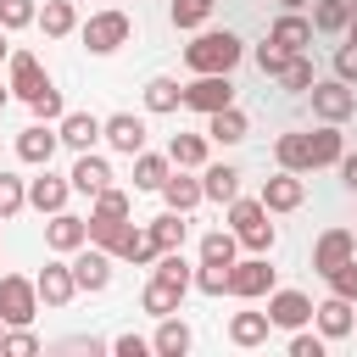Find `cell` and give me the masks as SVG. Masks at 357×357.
I'll list each match as a JSON object with an SVG mask.
<instances>
[{
    "mask_svg": "<svg viewBox=\"0 0 357 357\" xmlns=\"http://www.w3.org/2000/svg\"><path fill=\"white\" fill-rule=\"evenodd\" d=\"M335 78L340 84H357V45H340L335 50Z\"/></svg>",
    "mask_w": 357,
    "mask_h": 357,
    "instance_id": "obj_50",
    "label": "cell"
},
{
    "mask_svg": "<svg viewBox=\"0 0 357 357\" xmlns=\"http://www.w3.org/2000/svg\"><path fill=\"white\" fill-rule=\"evenodd\" d=\"M212 6H218V0H173L167 17H173V28H201V22L212 17Z\"/></svg>",
    "mask_w": 357,
    "mask_h": 357,
    "instance_id": "obj_40",
    "label": "cell"
},
{
    "mask_svg": "<svg viewBox=\"0 0 357 357\" xmlns=\"http://www.w3.org/2000/svg\"><path fill=\"white\" fill-rule=\"evenodd\" d=\"M28 106H33V117H39V123H61V112H67V106H61V89H56V84H50L45 95H33Z\"/></svg>",
    "mask_w": 357,
    "mask_h": 357,
    "instance_id": "obj_43",
    "label": "cell"
},
{
    "mask_svg": "<svg viewBox=\"0 0 357 357\" xmlns=\"http://www.w3.org/2000/svg\"><path fill=\"white\" fill-rule=\"evenodd\" d=\"M112 351H117V357H145V351H151V340H139V335H117V340H112Z\"/></svg>",
    "mask_w": 357,
    "mask_h": 357,
    "instance_id": "obj_51",
    "label": "cell"
},
{
    "mask_svg": "<svg viewBox=\"0 0 357 357\" xmlns=\"http://www.w3.org/2000/svg\"><path fill=\"white\" fill-rule=\"evenodd\" d=\"M184 106V84L178 78H151L145 84V112H178Z\"/></svg>",
    "mask_w": 357,
    "mask_h": 357,
    "instance_id": "obj_33",
    "label": "cell"
},
{
    "mask_svg": "<svg viewBox=\"0 0 357 357\" xmlns=\"http://www.w3.org/2000/svg\"><path fill=\"white\" fill-rule=\"evenodd\" d=\"M240 56H245V45H240L229 28H206V33H195V39L184 45V67H190V73H234Z\"/></svg>",
    "mask_w": 357,
    "mask_h": 357,
    "instance_id": "obj_1",
    "label": "cell"
},
{
    "mask_svg": "<svg viewBox=\"0 0 357 357\" xmlns=\"http://www.w3.org/2000/svg\"><path fill=\"white\" fill-rule=\"evenodd\" d=\"M251 134V123H245V112L229 100V106H218V112H206V139H218V145H240Z\"/></svg>",
    "mask_w": 357,
    "mask_h": 357,
    "instance_id": "obj_20",
    "label": "cell"
},
{
    "mask_svg": "<svg viewBox=\"0 0 357 357\" xmlns=\"http://www.w3.org/2000/svg\"><path fill=\"white\" fill-rule=\"evenodd\" d=\"M33 22H39L50 39H61V33H73V28H78V6H73V0H45Z\"/></svg>",
    "mask_w": 357,
    "mask_h": 357,
    "instance_id": "obj_29",
    "label": "cell"
},
{
    "mask_svg": "<svg viewBox=\"0 0 357 357\" xmlns=\"http://www.w3.org/2000/svg\"><path fill=\"white\" fill-rule=\"evenodd\" d=\"M162 201H167L173 212H195L206 195H201V178H190V167H173V173L162 178Z\"/></svg>",
    "mask_w": 357,
    "mask_h": 357,
    "instance_id": "obj_23",
    "label": "cell"
},
{
    "mask_svg": "<svg viewBox=\"0 0 357 357\" xmlns=\"http://www.w3.org/2000/svg\"><path fill=\"white\" fill-rule=\"evenodd\" d=\"M268 329H273L268 312H234V318H229V340H234V346H262Z\"/></svg>",
    "mask_w": 357,
    "mask_h": 357,
    "instance_id": "obj_32",
    "label": "cell"
},
{
    "mask_svg": "<svg viewBox=\"0 0 357 357\" xmlns=\"http://www.w3.org/2000/svg\"><path fill=\"white\" fill-rule=\"evenodd\" d=\"M268 290H273V268H268V257H262V251H251L245 262H240V257L229 262V296L257 301V296H268Z\"/></svg>",
    "mask_w": 357,
    "mask_h": 357,
    "instance_id": "obj_5",
    "label": "cell"
},
{
    "mask_svg": "<svg viewBox=\"0 0 357 357\" xmlns=\"http://www.w3.org/2000/svg\"><path fill=\"white\" fill-rule=\"evenodd\" d=\"M95 218H128V195L123 190H95Z\"/></svg>",
    "mask_w": 357,
    "mask_h": 357,
    "instance_id": "obj_44",
    "label": "cell"
},
{
    "mask_svg": "<svg viewBox=\"0 0 357 357\" xmlns=\"http://www.w3.org/2000/svg\"><path fill=\"white\" fill-rule=\"evenodd\" d=\"M307 100H312V117H318V123H346V117L357 112V89L340 84V78H312Z\"/></svg>",
    "mask_w": 357,
    "mask_h": 357,
    "instance_id": "obj_3",
    "label": "cell"
},
{
    "mask_svg": "<svg viewBox=\"0 0 357 357\" xmlns=\"http://www.w3.org/2000/svg\"><path fill=\"white\" fill-rule=\"evenodd\" d=\"M28 206V184L17 173H0V218H17Z\"/></svg>",
    "mask_w": 357,
    "mask_h": 357,
    "instance_id": "obj_41",
    "label": "cell"
},
{
    "mask_svg": "<svg viewBox=\"0 0 357 357\" xmlns=\"http://www.w3.org/2000/svg\"><path fill=\"white\" fill-rule=\"evenodd\" d=\"M273 162H279L284 173H312V145H307V134H279V139H273Z\"/></svg>",
    "mask_w": 357,
    "mask_h": 357,
    "instance_id": "obj_26",
    "label": "cell"
},
{
    "mask_svg": "<svg viewBox=\"0 0 357 357\" xmlns=\"http://www.w3.org/2000/svg\"><path fill=\"white\" fill-rule=\"evenodd\" d=\"M112 257H123V262H134V268H151V262H156V240H151V229H128L123 245H117Z\"/></svg>",
    "mask_w": 357,
    "mask_h": 357,
    "instance_id": "obj_35",
    "label": "cell"
},
{
    "mask_svg": "<svg viewBox=\"0 0 357 357\" xmlns=\"http://www.w3.org/2000/svg\"><path fill=\"white\" fill-rule=\"evenodd\" d=\"M0 56H11V45H6V28H0Z\"/></svg>",
    "mask_w": 357,
    "mask_h": 357,
    "instance_id": "obj_55",
    "label": "cell"
},
{
    "mask_svg": "<svg viewBox=\"0 0 357 357\" xmlns=\"http://www.w3.org/2000/svg\"><path fill=\"white\" fill-rule=\"evenodd\" d=\"M324 279H329V290H335V296L357 301V257H351V262H340V268H335V273H324Z\"/></svg>",
    "mask_w": 357,
    "mask_h": 357,
    "instance_id": "obj_47",
    "label": "cell"
},
{
    "mask_svg": "<svg viewBox=\"0 0 357 357\" xmlns=\"http://www.w3.org/2000/svg\"><path fill=\"white\" fill-rule=\"evenodd\" d=\"M17 100H33V95H45L50 89V73L39 67V56H28V50H11V84H6Z\"/></svg>",
    "mask_w": 357,
    "mask_h": 357,
    "instance_id": "obj_12",
    "label": "cell"
},
{
    "mask_svg": "<svg viewBox=\"0 0 357 357\" xmlns=\"http://www.w3.org/2000/svg\"><path fill=\"white\" fill-rule=\"evenodd\" d=\"M33 17H39V6H33V0H0V28H6V33L28 28Z\"/></svg>",
    "mask_w": 357,
    "mask_h": 357,
    "instance_id": "obj_42",
    "label": "cell"
},
{
    "mask_svg": "<svg viewBox=\"0 0 357 357\" xmlns=\"http://www.w3.org/2000/svg\"><path fill=\"white\" fill-rule=\"evenodd\" d=\"M234 100V84H229V73H195V84H184V106L190 112H218V106H229Z\"/></svg>",
    "mask_w": 357,
    "mask_h": 357,
    "instance_id": "obj_7",
    "label": "cell"
},
{
    "mask_svg": "<svg viewBox=\"0 0 357 357\" xmlns=\"http://www.w3.org/2000/svg\"><path fill=\"white\" fill-rule=\"evenodd\" d=\"M6 100H11V89H0V106H6Z\"/></svg>",
    "mask_w": 357,
    "mask_h": 357,
    "instance_id": "obj_56",
    "label": "cell"
},
{
    "mask_svg": "<svg viewBox=\"0 0 357 357\" xmlns=\"http://www.w3.org/2000/svg\"><path fill=\"white\" fill-rule=\"evenodd\" d=\"M67 184H73L78 195H95V190H106V184H112V167H106V156H95V151H78V162H73Z\"/></svg>",
    "mask_w": 357,
    "mask_h": 357,
    "instance_id": "obj_21",
    "label": "cell"
},
{
    "mask_svg": "<svg viewBox=\"0 0 357 357\" xmlns=\"http://www.w3.org/2000/svg\"><path fill=\"white\" fill-rule=\"evenodd\" d=\"M128 33H134L128 11H95V17L84 22V45H89V56H112L117 45H128Z\"/></svg>",
    "mask_w": 357,
    "mask_h": 357,
    "instance_id": "obj_4",
    "label": "cell"
},
{
    "mask_svg": "<svg viewBox=\"0 0 357 357\" xmlns=\"http://www.w3.org/2000/svg\"><path fill=\"white\" fill-rule=\"evenodd\" d=\"M33 312H39V290H33V279L6 273V279H0V318H6V329L33 324Z\"/></svg>",
    "mask_w": 357,
    "mask_h": 357,
    "instance_id": "obj_6",
    "label": "cell"
},
{
    "mask_svg": "<svg viewBox=\"0 0 357 357\" xmlns=\"http://www.w3.org/2000/svg\"><path fill=\"white\" fill-rule=\"evenodd\" d=\"M351 17H357V0H318L312 6V33H346Z\"/></svg>",
    "mask_w": 357,
    "mask_h": 357,
    "instance_id": "obj_28",
    "label": "cell"
},
{
    "mask_svg": "<svg viewBox=\"0 0 357 357\" xmlns=\"http://www.w3.org/2000/svg\"><path fill=\"white\" fill-rule=\"evenodd\" d=\"M312 78H318V73H312V56H307V50H296V56L279 67V84H284L290 95H307V89H312Z\"/></svg>",
    "mask_w": 357,
    "mask_h": 357,
    "instance_id": "obj_36",
    "label": "cell"
},
{
    "mask_svg": "<svg viewBox=\"0 0 357 357\" xmlns=\"http://www.w3.org/2000/svg\"><path fill=\"white\" fill-rule=\"evenodd\" d=\"M73 284L78 290H106L112 284V251H100V245H78L73 251Z\"/></svg>",
    "mask_w": 357,
    "mask_h": 357,
    "instance_id": "obj_9",
    "label": "cell"
},
{
    "mask_svg": "<svg viewBox=\"0 0 357 357\" xmlns=\"http://www.w3.org/2000/svg\"><path fill=\"white\" fill-rule=\"evenodd\" d=\"M45 245H50L56 257H73L78 245H89V218H73L67 206L50 212V223H45Z\"/></svg>",
    "mask_w": 357,
    "mask_h": 357,
    "instance_id": "obj_8",
    "label": "cell"
},
{
    "mask_svg": "<svg viewBox=\"0 0 357 357\" xmlns=\"http://www.w3.org/2000/svg\"><path fill=\"white\" fill-rule=\"evenodd\" d=\"M268 324L273 329H301V324H312V301L301 290H268Z\"/></svg>",
    "mask_w": 357,
    "mask_h": 357,
    "instance_id": "obj_14",
    "label": "cell"
},
{
    "mask_svg": "<svg viewBox=\"0 0 357 357\" xmlns=\"http://www.w3.org/2000/svg\"><path fill=\"white\" fill-rule=\"evenodd\" d=\"M268 39H273L279 50H290V56H296V50H307V45H312V22H307V17H296V11H284V17L268 28Z\"/></svg>",
    "mask_w": 357,
    "mask_h": 357,
    "instance_id": "obj_25",
    "label": "cell"
},
{
    "mask_svg": "<svg viewBox=\"0 0 357 357\" xmlns=\"http://www.w3.org/2000/svg\"><path fill=\"white\" fill-rule=\"evenodd\" d=\"M201 195L229 206V201L240 195V167H229V162H201Z\"/></svg>",
    "mask_w": 357,
    "mask_h": 357,
    "instance_id": "obj_22",
    "label": "cell"
},
{
    "mask_svg": "<svg viewBox=\"0 0 357 357\" xmlns=\"http://www.w3.org/2000/svg\"><path fill=\"white\" fill-rule=\"evenodd\" d=\"M257 201H262L268 212H296V206L307 201V184H301V173H284V167H279V173L262 184V195H257Z\"/></svg>",
    "mask_w": 357,
    "mask_h": 357,
    "instance_id": "obj_15",
    "label": "cell"
},
{
    "mask_svg": "<svg viewBox=\"0 0 357 357\" xmlns=\"http://www.w3.org/2000/svg\"><path fill=\"white\" fill-rule=\"evenodd\" d=\"M284 61H290V50H279L273 39H262V45H257V67H262L268 78H279V67H284Z\"/></svg>",
    "mask_w": 357,
    "mask_h": 357,
    "instance_id": "obj_48",
    "label": "cell"
},
{
    "mask_svg": "<svg viewBox=\"0 0 357 357\" xmlns=\"http://www.w3.org/2000/svg\"><path fill=\"white\" fill-rule=\"evenodd\" d=\"M56 139H61L67 151H89V145L100 139V117H95V112H61Z\"/></svg>",
    "mask_w": 357,
    "mask_h": 357,
    "instance_id": "obj_18",
    "label": "cell"
},
{
    "mask_svg": "<svg viewBox=\"0 0 357 357\" xmlns=\"http://www.w3.org/2000/svg\"><path fill=\"white\" fill-rule=\"evenodd\" d=\"M33 290H39L45 307H67V301L78 296V284H73V262H45L39 279H33Z\"/></svg>",
    "mask_w": 357,
    "mask_h": 357,
    "instance_id": "obj_16",
    "label": "cell"
},
{
    "mask_svg": "<svg viewBox=\"0 0 357 357\" xmlns=\"http://www.w3.org/2000/svg\"><path fill=\"white\" fill-rule=\"evenodd\" d=\"M173 173V162L167 156H151V151H139L134 156V190H162V178Z\"/></svg>",
    "mask_w": 357,
    "mask_h": 357,
    "instance_id": "obj_37",
    "label": "cell"
},
{
    "mask_svg": "<svg viewBox=\"0 0 357 357\" xmlns=\"http://www.w3.org/2000/svg\"><path fill=\"white\" fill-rule=\"evenodd\" d=\"M195 290H206V296H223L229 290V268H218V262H201V273L190 279Z\"/></svg>",
    "mask_w": 357,
    "mask_h": 357,
    "instance_id": "obj_45",
    "label": "cell"
},
{
    "mask_svg": "<svg viewBox=\"0 0 357 357\" xmlns=\"http://www.w3.org/2000/svg\"><path fill=\"white\" fill-rule=\"evenodd\" d=\"M357 257V234L351 229H324L318 245H312V273H335L340 262Z\"/></svg>",
    "mask_w": 357,
    "mask_h": 357,
    "instance_id": "obj_10",
    "label": "cell"
},
{
    "mask_svg": "<svg viewBox=\"0 0 357 357\" xmlns=\"http://www.w3.org/2000/svg\"><path fill=\"white\" fill-rule=\"evenodd\" d=\"M279 6H284V11H301V6H307V0H279Z\"/></svg>",
    "mask_w": 357,
    "mask_h": 357,
    "instance_id": "obj_54",
    "label": "cell"
},
{
    "mask_svg": "<svg viewBox=\"0 0 357 357\" xmlns=\"http://www.w3.org/2000/svg\"><path fill=\"white\" fill-rule=\"evenodd\" d=\"M312 318H318V335H324V340H346V335L357 329V301H346V296L329 290V301H318Z\"/></svg>",
    "mask_w": 357,
    "mask_h": 357,
    "instance_id": "obj_11",
    "label": "cell"
},
{
    "mask_svg": "<svg viewBox=\"0 0 357 357\" xmlns=\"http://www.w3.org/2000/svg\"><path fill=\"white\" fill-rule=\"evenodd\" d=\"M190 340H195V335H190V324L167 312V318H162V329L151 335V351H156V357H184V351H190Z\"/></svg>",
    "mask_w": 357,
    "mask_h": 357,
    "instance_id": "obj_27",
    "label": "cell"
},
{
    "mask_svg": "<svg viewBox=\"0 0 357 357\" xmlns=\"http://www.w3.org/2000/svg\"><path fill=\"white\" fill-rule=\"evenodd\" d=\"M167 162L173 167H201L206 162V134H173L167 139Z\"/></svg>",
    "mask_w": 357,
    "mask_h": 357,
    "instance_id": "obj_34",
    "label": "cell"
},
{
    "mask_svg": "<svg viewBox=\"0 0 357 357\" xmlns=\"http://www.w3.org/2000/svg\"><path fill=\"white\" fill-rule=\"evenodd\" d=\"M0 351H6V357H33V351H39V340L28 335V324H17V329H6Z\"/></svg>",
    "mask_w": 357,
    "mask_h": 357,
    "instance_id": "obj_46",
    "label": "cell"
},
{
    "mask_svg": "<svg viewBox=\"0 0 357 357\" xmlns=\"http://www.w3.org/2000/svg\"><path fill=\"white\" fill-rule=\"evenodd\" d=\"M56 128L50 123H28L22 134H17V156L28 162V167H50V156H56Z\"/></svg>",
    "mask_w": 357,
    "mask_h": 357,
    "instance_id": "obj_17",
    "label": "cell"
},
{
    "mask_svg": "<svg viewBox=\"0 0 357 357\" xmlns=\"http://www.w3.org/2000/svg\"><path fill=\"white\" fill-rule=\"evenodd\" d=\"M67 195H73V184H67V178H56L50 167L28 184V206H33V212H61V206H67Z\"/></svg>",
    "mask_w": 357,
    "mask_h": 357,
    "instance_id": "obj_24",
    "label": "cell"
},
{
    "mask_svg": "<svg viewBox=\"0 0 357 357\" xmlns=\"http://www.w3.org/2000/svg\"><path fill=\"white\" fill-rule=\"evenodd\" d=\"M346 45H357V17H351V22H346Z\"/></svg>",
    "mask_w": 357,
    "mask_h": 357,
    "instance_id": "obj_53",
    "label": "cell"
},
{
    "mask_svg": "<svg viewBox=\"0 0 357 357\" xmlns=\"http://www.w3.org/2000/svg\"><path fill=\"white\" fill-rule=\"evenodd\" d=\"M229 229H234V240L245 245V251H273V223H268V206L262 201H229Z\"/></svg>",
    "mask_w": 357,
    "mask_h": 357,
    "instance_id": "obj_2",
    "label": "cell"
},
{
    "mask_svg": "<svg viewBox=\"0 0 357 357\" xmlns=\"http://www.w3.org/2000/svg\"><path fill=\"white\" fill-rule=\"evenodd\" d=\"M100 139H106L112 151H123V156H139V151H145V117L117 112V117H106V123H100Z\"/></svg>",
    "mask_w": 357,
    "mask_h": 357,
    "instance_id": "obj_13",
    "label": "cell"
},
{
    "mask_svg": "<svg viewBox=\"0 0 357 357\" xmlns=\"http://www.w3.org/2000/svg\"><path fill=\"white\" fill-rule=\"evenodd\" d=\"M290 357H324V335H307V324L290 329Z\"/></svg>",
    "mask_w": 357,
    "mask_h": 357,
    "instance_id": "obj_49",
    "label": "cell"
},
{
    "mask_svg": "<svg viewBox=\"0 0 357 357\" xmlns=\"http://www.w3.org/2000/svg\"><path fill=\"white\" fill-rule=\"evenodd\" d=\"M307 145H312V167H335V162H340V151H346V139H340V123H324V128H312V134H307Z\"/></svg>",
    "mask_w": 357,
    "mask_h": 357,
    "instance_id": "obj_30",
    "label": "cell"
},
{
    "mask_svg": "<svg viewBox=\"0 0 357 357\" xmlns=\"http://www.w3.org/2000/svg\"><path fill=\"white\" fill-rule=\"evenodd\" d=\"M0 340H6V318H0Z\"/></svg>",
    "mask_w": 357,
    "mask_h": 357,
    "instance_id": "obj_57",
    "label": "cell"
},
{
    "mask_svg": "<svg viewBox=\"0 0 357 357\" xmlns=\"http://www.w3.org/2000/svg\"><path fill=\"white\" fill-rule=\"evenodd\" d=\"M234 251H240L234 229H212V234L201 240V262H218V268H229V262H234Z\"/></svg>",
    "mask_w": 357,
    "mask_h": 357,
    "instance_id": "obj_39",
    "label": "cell"
},
{
    "mask_svg": "<svg viewBox=\"0 0 357 357\" xmlns=\"http://www.w3.org/2000/svg\"><path fill=\"white\" fill-rule=\"evenodd\" d=\"M335 167H340V184L357 195V151H340V162H335Z\"/></svg>",
    "mask_w": 357,
    "mask_h": 357,
    "instance_id": "obj_52",
    "label": "cell"
},
{
    "mask_svg": "<svg viewBox=\"0 0 357 357\" xmlns=\"http://www.w3.org/2000/svg\"><path fill=\"white\" fill-rule=\"evenodd\" d=\"M178 301H184V284H173V279H162V273H151L145 290H139V312H151V318L178 312Z\"/></svg>",
    "mask_w": 357,
    "mask_h": 357,
    "instance_id": "obj_19",
    "label": "cell"
},
{
    "mask_svg": "<svg viewBox=\"0 0 357 357\" xmlns=\"http://www.w3.org/2000/svg\"><path fill=\"white\" fill-rule=\"evenodd\" d=\"M184 234H190V223H184V212H162V218H151V240H156V251H178L184 245Z\"/></svg>",
    "mask_w": 357,
    "mask_h": 357,
    "instance_id": "obj_31",
    "label": "cell"
},
{
    "mask_svg": "<svg viewBox=\"0 0 357 357\" xmlns=\"http://www.w3.org/2000/svg\"><path fill=\"white\" fill-rule=\"evenodd\" d=\"M128 229H134L128 218H95V212H89V245H100V251H117Z\"/></svg>",
    "mask_w": 357,
    "mask_h": 357,
    "instance_id": "obj_38",
    "label": "cell"
}]
</instances>
